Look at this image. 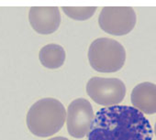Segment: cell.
Wrapping results in <instances>:
<instances>
[{
  "instance_id": "obj_1",
  "label": "cell",
  "mask_w": 156,
  "mask_h": 140,
  "mask_svg": "<svg viewBox=\"0 0 156 140\" xmlns=\"http://www.w3.org/2000/svg\"><path fill=\"white\" fill-rule=\"evenodd\" d=\"M153 131L142 113L128 105L100 109L95 115L87 140H152Z\"/></svg>"
},
{
  "instance_id": "obj_2",
  "label": "cell",
  "mask_w": 156,
  "mask_h": 140,
  "mask_svg": "<svg viewBox=\"0 0 156 140\" xmlns=\"http://www.w3.org/2000/svg\"><path fill=\"white\" fill-rule=\"evenodd\" d=\"M66 120L63 104L54 98L37 101L27 114V126L31 134L39 137H49L58 133Z\"/></svg>"
},
{
  "instance_id": "obj_3",
  "label": "cell",
  "mask_w": 156,
  "mask_h": 140,
  "mask_svg": "<svg viewBox=\"0 0 156 140\" xmlns=\"http://www.w3.org/2000/svg\"><path fill=\"white\" fill-rule=\"evenodd\" d=\"M88 60L91 67L98 73H115L125 64L126 50L113 39L99 38L89 47Z\"/></svg>"
},
{
  "instance_id": "obj_4",
  "label": "cell",
  "mask_w": 156,
  "mask_h": 140,
  "mask_svg": "<svg viewBox=\"0 0 156 140\" xmlns=\"http://www.w3.org/2000/svg\"><path fill=\"white\" fill-rule=\"evenodd\" d=\"M88 96L98 104L110 107L119 105L126 95V86L118 78L93 77L87 84Z\"/></svg>"
},
{
  "instance_id": "obj_5",
  "label": "cell",
  "mask_w": 156,
  "mask_h": 140,
  "mask_svg": "<svg viewBox=\"0 0 156 140\" xmlns=\"http://www.w3.org/2000/svg\"><path fill=\"white\" fill-rule=\"evenodd\" d=\"M136 21V13L131 7H105L98 18L101 29L115 36L129 33L134 29Z\"/></svg>"
},
{
  "instance_id": "obj_6",
  "label": "cell",
  "mask_w": 156,
  "mask_h": 140,
  "mask_svg": "<svg viewBox=\"0 0 156 140\" xmlns=\"http://www.w3.org/2000/svg\"><path fill=\"white\" fill-rule=\"evenodd\" d=\"M94 110L89 101L77 98L68 106L66 112V125L68 133L74 138L85 137L94 120Z\"/></svg>"
},
{
  "instance_id": "obj_7",
  "label": "cell",
  "mask_w": 156,
  "mask_h": 140,
  "mask_svg": "<svg viewBox=\"0 0 156 140\" xmlns=\"http://www.w3.org/2000/svg\"><path fill=\"white\" fill-rule=\"evenodd\" d=\"M29 20L32 29L43 35L55 32L61 24V14L57 7H32Z\"/></svg>"
},
{
  "instance_id": "obj_8",
  "label": "cell",
  "mask_w": 156,
  "mask_h": 140,
  "mask_svg": "<svg viewBox=\"0 0 156 140\" xmlns=\"http://www.w3.org/2000/svg\"><path fill=\"white\" fill-rule=\"evenodd\" d=\"M134 108L142 114H156V84L144 82L136 85L130 94Z\"/></svg>"
},
{
  "instance_id": "obj_9",
  "label": "cell",
  "mask_w": 156,
  "mask_h": 140,
  "mask_svg": "<svg viewBox=\"0 0 156 140\" xmlns=\"http://www.w3.org/2000/svg\"><path fill=\"white\" fill-rule=\"evenodd\" d=\"M65 58V50L58 44H48L41 48L39 53L41 63L48 69L60 68L64 63Z\"/></svg>"
},
{
  "instance_id": "obj_10",
  "label": "cell",
  "mask_w": 156,
  "mask_h": 140,
  "mask_svg": "<svg viewBox=\"0 0 156 140\" xmlns=\"http://www.w3.org/2000/svg\"><path fill=\"white\" fill-rule=\"evenodd\" d=\"M62 11L74 20H87L90 19L97 10V7H62Z\"/></svg>"
},
{
  "instance_id": "obj_11",
  "label": "cell",
  "mask_w": 156,
  "mask_h": 140,
  "mask_svg": "<svg viewBox=\"0 0 156 140\" xmlns=\"http://www.w3.org/2000/svg\"><path fill=\"white\" fill-rule=\"evenodd\" d=\"M48 140H69V139L64 136H55V137H51Z\"/></svg>"
},
{
  "instance_id": "obj_12",
  "label": "cell",
  "mask_w": 156,
  "mask_h": 140,
  "mask_svg": "<svg viewBox=\"0 0 156 140\" xmlns=\"http://www.w3.org/2000/svg\"><path fill=\"white\" fill-rule=\"evenodd\" d=\"M154 135H155V136H156V123H155V125H154Z\"/></svg>"
}]
</instances>
